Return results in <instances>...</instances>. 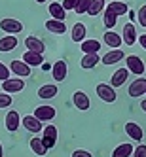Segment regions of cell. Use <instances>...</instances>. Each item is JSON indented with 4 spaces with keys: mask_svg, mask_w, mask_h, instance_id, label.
Returning <instances> with one entry per match:
<instances>
[{
    "mask_svg": "<svg viewBox=\"0 0 146 157\" xmlns=\"http://www.w3.org/2000/svg\"><path fill=\"white\" fill-rule=\"evenodd\" d=\"M0 29L8 34H19L21 30H23V23H21L19 19H12V17H6L0 21Z\"/></svg>",
    "mask_w": 146,
    "mask_h": 157,
    "instance_id": "1",
    "label": "cell"
},
{
    "mask_svg": "<svg viewBox=\"0 0 146 157\" xmlns=\"http://www.w3.org/2000/svg\"><path fill=\"white\" fill-rule=\"evenodd\" d=\"M97 95L105 102H114L116 100V87H112L110 83H99L97 85Z\"/></svg>",
    "mask_w": 146,
    "mask_h": 157,
    "instance_id": "2",
    "label": "cell"
},
{
    "mask_svg": "<svg viewBox=\"0 0 146 157\" xmlns=\"http://www.w3.org/2000/svg\"><path fill=\"white\" fill-rule=\"evenodd\" d=\"M125 64H127V70L137 74V76H142L144 74V63L140 57H137V55H129V57H125Z\"/></svg>",
    "mask_w": 146,
    "mask_h": 157,
    "instance_id": "3",
    "label": "cell"
},
{
    "mask_svg": "<svg viewBox=\"0 0 146 157\" xmlns=\"http://www.w3.org/2000/svg\"><path fill=\"white\" fill-rule=\"evenodd\" d=\"M10 70H12L15 76H19V78H27V76H30V66H29L23 59H15V61H12V63H10Z\"/></svg>",
    "mask_w": 146,
    "mask_h": 157,
    "instance_id": "4",
    "label": "cell"
},
{
    "mask_svg": "<svg viewBox=\"0 0 146 157\" xmlns=\"http://www.w3.org/2000/svg\"><path fill=\"white\" fill-rule=\"evenodd\" d=\"M23 89H25V82L21 80L19 76L15 80L8 78V80L2 82V91H6V93H19V91H23Z\"/></svg>",
    "mask_w": 146,
    "mask_h": 157,
    "instance_id": "5",
    "label": "cell"
},
{
    "mask_svg": "<svg viewBox=\"0 0 146 157\" xmlns=\"http://www.w3.org/2000/svg\"><path fill=\"white\" fill-rule=\"evenodd\" d=\"M66 74H69V66H66L65 61L53 63V66H51V76H53L55 82H65L66 80Z\"/></svg>",
    "mask_w": 146,
    "mask_h": 157,
    "instance_id": "6",
    "label": "cell"
},
{
    "mask_svg": "<svg viewBox=\"0 0 146 157\" xmlns=\"http://www.w3.org/2000/svg\"><path fill=\"white\" fill-rule=\"evenodd\" d=\"M21 125H23L29 132H40L44 127H42V121L36 117V116H25V117H21Z\"/></svg>",
    "mask_w": 146,
    "mask_h": 157,
    "instance_id": "7",
    "label": "cell"
},
{
    "mask_svg": "<svg viewBox=\"0 0 146 157\" xmlns=\"http://www.w3.org/2000/svg\"><path fill=\"white\" fill-rule=\"evenodd\" d=\"M42 131H44L42 140H44V144H46V148L48 150L53 148V146L57 144V127H55V125H46Z\"/></svg>",
    "mask_w": 146,
    "mask_h": 157,
    "instance_id": "8",
    "label": "cell"
},
{
    "mask_svg": "<svg viewBox=\"0 0 146 157\" xmlns=\"http://www.w3.org/2000/svg\"><path fill=\"white\" fill-rule=\"evenodd\" d=\"M125 134H127L131 140H135V142H140V140L144 138V131H142V127L137 125L135 121L125 123Z\"/></svg>",
    "mask_w": 146,
    "mask_h": 157,
    "instance_id": "9",
    "label": "cell"
},
{
    "mask_svg": "<svg viewBox=\"0 0 146 157\" xmlns=\"http://www.w3.org/2000/svg\"><path fill=\"white\" fill-rule=\"evenodd\" d=\"M121 38L125 42V46H133L135 42H137L139 34H137V27L133 23H125L123 25V32H121Z\"/></svg>",
    "mask_w": 146,
    "mask_h": 157,
    "instance_id": "10",
    "label": "cell"
},
{
    "mask_svg": "<svg viewBox=\"0 0 146 157\" xmlns=\"http://www.w3.org/2000/svg\"><path fill=\"white\" fill-rule=\"evenodd\" d=\"M72 102L80 112H85V110H89V106H91V100H89V97L84 91H76L72 95Z\"/></svg>",
    "mask_w": 146,
    "mask_h": 157,
    "instance_id": "11",
    "label": "cell"
},
{
    "mask_svg": "<svg viewBox=\"0 0 146 157\" xmlns=\"http://www.w3.org/2000/svg\"><path fill=\"white\" fill-rule=\"evenodd\" d=\"M55 108L53 106H49V104H44V106H38L36 110H34V116L44 123V121H51L53 117H55Z\"/></svg>",
    "mask_w": 146,
    "mask_h": 157,
    "instance_id": "12",
    "label": "cell"
},
{
    "mask_svg": "<svg viewBox=\"0 0 146 157\" xmlns=\"http://www.w3.org/2000/svg\"><path fill=\"white\" fill-rule=\"evenodd\" d=\"M123 57H125V53H123L121 49L112 48L106 55H103V57H101V63H103V64H116V63H120Z\"/></svg>",
    "mask_w": 146,
    "mask_h": 157,
    "instance_id": "13",
    "label": "cell"
},
{
    "mask_svg": "<svg viewBox=\"0 0 146 157\" xmlns=\"http://www.w3.org/2000/svg\"><path fill=\"white\" fill-rule=\"evenodd\" d=\"M129 80V70H127V66L125 68H118L114 74H112V78H110V85L112 87H120V85H123Z\"/></svg>",
    "mask_w": 146,
    "mask_h": 157,
    "instance_id": "14",
    "label": "cell"
},
{
    "mask_svg": "<svg viewBox=\"0 0 146 157\" xmlns=\"http://www.w3.org/2000/svg\"><path fill=\"white\" fill-rule=\"evenodd\" d=\"M146 93V80H142V78L139 76V80H135L131 85H129V97L133 98H139L140 95Z\"/></svg>",
    "mask_w": 146,
    "mask_h": 157,
    "instance_id": "15",
    "label": "cell"
},
{
    "mask_svg": "<svg viewBox=\"0 0 146 157\" xmlns=\"http://www.w3.org/2000/svg\"><path fill=\"white\" fill-rule=\"evenodd\" d=\"M19 123H21V117H19V112L15 110H10L6 114V129L10 132H15L19 129Z\"/></svg>",
    "mask_w": 146,
    "mask_h": 157,
    "instance_id": "16",
    "label": "cell"
},
{
    "mask_svg": "<svg viewBox=\"0 0 146 157\" xmlns=\"http://www.w3.org/2000/svg\"><path fill=\"white\" fill-rule=\"evenodd\" d=\"M46 29L49 30V32H53V34H65L66 32V23L65 21H61V19H48L46 21Z\"/></svg>",
    "mask_w": 146,
    "mask_h": 157,
    "instance_id": "17",
    "label": "cell"
},
{
    "mask_svg": "<svg viewBox=\"0 0 146 157\" xmlns=\"http://www.w3.org/2000/svg\"><path fill=\"white\" fill-rule=\"evenodd\" d=\"M103 40H105V44L108 48H120L121 44H123V38L118 34V32H114L112 29H108L106 32H105V36H103Z\"/></svg>",
    "mask_w": 146,
    "mask_h": 157,
    "instance_id": "18",
    "label": "cell"
},
{
    "mask_svg": "<svg viewBox=\"0 0 146 157\" xmlns=\"http://www.w3.org/2000/svg\"><path fill=\"white\" fill-rule=\"evenodd\" d=\"M57 93H59V89H57V85H55V83H46V85H42L38 89V97L44 98V100L55 98V97H57Z\"/></svg>",
    "mask_w": 146,
    "mask_h": 157,
    "instance_id": "19",
    "label": "cell"
},
{
    "mask_svg": "<svg viewBox=\"0 0 146 157\" xmlns=\"http://www.w3.org/2000/svg\"><path fill=\"white\" fill-rule=\"evenodd\" d=\"M99 63H101L99 53H84V59L80 61V66L85 68V70H89V68H95Z\"/></svg>",
    "mask_w": 146,
    "mask_h": 157,
    "instance_id": "20",
    "label": "cell"
},
{
    "mask_svg": "<svg viewBox=\"0 0 146 157\" xmlns=\"http://www.w3.org/2000/svg\"><path fill=\"white\" fill-rule=\"evenodd\" d=\"M25 48L30 49V51H36V53H44L46 51V46H44V42L36 36H29L25 38Z\"/></svg>",
    "mask_w": 146,
    "mask_h": 157,
    "instance_id": "21",
    "label": "cell"
},
{
    "mask_svg": "<svg viewBox=\"0 0 146 157\" xmlns=\"http://www.w3.org/2000/svg\"><path fill=\"white\" fill-rule=\"evenodd\" d=\"M23 61H25L29 66H42L44 57H42V53H36V51L27 49V51H25V55H23Z\"/></svg>",
    "mask_w": 146,
    "mask_h": 157,
    "instance_id": "22",
    "label": "cell"
},
{
    "mask_svg": "<svg viewBox=\"0 0 146 157\" xmlns=\"http://www.w3.org/2000/svg\"><path fill=\"white\" fill-rule=\"evenodd\" d=\"M105 10H108L110 13H114V15H118V17H120V15H125L129 8H127V4H125V2H120V0H116V2L106 4V6H105Z\"/></svg>",
    "mask_w": 146,
    "mask_h": 157,
    "instance_id": "23",
    "label": "cell"
},
{
    "mask_svg": "<svg viewBox=\"0 0 146 157\" xmlns=\"http://www.w3.org/2000/svg\"><path fill=\"white\" fill-rule=\"evenodd\" d=\"M48 10H49V15H51L53 19H61V21L66 19V10L63 8L61 2H51V4L48 6Z\"/></svg>",
    "mask_w": 146,
    "mask_h": 157,
    "instance_id": "24",
    "label": "cell"
},
{
    "mask_svg": "<svg viewBox=\"0 0 146 157\" xmlns=\"http://www.w3.org/2000/svg\"><path fill=\"white\" fill-rule=\"evenodd\" d=\"M17 48V38L14 34H8L4 38H0V51H14Z\"/></svg>",
    "mask_w": 146,
    "mask_h": 157,
    "instance_id": "25",
    "label": "cell"
},
{
    "mask_svg": "<svg viewBox=\"0 0 146 157\" xmlns=\"http://www.w3.org/2000/svg\"><path fill=\"white\" fill-rule=\"evenodd\" d=\"M133 144L131 142H125V144H120L114 148V151H112V157H129L133 155Z\"/></svg>",
    "mask_w": 146,
    "mask_h": 157,
    "instance_id": "26",
    "label": "cell"
},
{
    "mask_svg": "<svg viewBox=\"0 0 146 157\" xmlns=\"http://www.w3.org/2000/svg\"><path fill=\"white\" fill-rule=\"evenodd\" d=\"M80 49L84 51V53H99V49H101V42L99 40H82L80 42Z\"/></svg>",
    "mask_w": 146,
    "mask_h": 157,
    "instance_id": "27",
    "label": "cell"
},
{
    "mask_svg": "<svg viewBox=\"0 0 146 157\" xmlns=\"http://www.w3.org/2000/svg\"><path fill=\"white\" fill-rule=\"evenodd\" d=\"M85 34H87V29H85L84 23H76L72 27V42L80 44L82 40H85Z\"/></svg>",
    "mask_w": 146,
    "mask_h": 157,
    "instance_id": "28",
    "label": "cell"
},
{
    "mask_svg": "<svg viewBox=\"0 0 146 157\" xmlns=\"http://www.w3.org/2000/svg\"><path fill=\"white\" fill-rule=\"evenodd\" d=\"M30 150L34 151V155H46L48 153V148H46V144H44V140L42 138H38V136H34L30 140Z\"/></svg>",
    "mask_w": 146,
    "mask_h": 157,
    "instance_id": "29",
    "label": "cell"
},
{
    "mask_svg": "<svg viewBox=\"0 0 146 157\" xmlns=\"http://www.w3.org/2000/svg\"><path fill=\"white\" fill-rule=\"evenodd\" d=\"M105 6H106L105 0H91V4H89L87 13H89V15H99V13L105 10Z\"/></svg>",
    "mask_w": 146,
    "mask_h": 157,
    "instance_id": "30",
    "label": "cell"
},
{
    "mask_svg": "<svg viewBox=\"0 0 146 157\" xmlns=\"http://www.w3.org/2000/svg\"><path fill=\"white\" fill-rule=\"evenodd\" d=\"M103 23H105L106 29H114L116 23H118V15H114V13H110L108 10H105V19H103Z\"/></svg>",
    "mask_w": 146,
    "mask_h": 157,
    "instance_id": "31",
    "label": "cell"
},
{
    "mask_svg": "<svg viewBox=\"0 0 146 157\" xmlns=\"http://www.w3.org/2000/svg\"><path fill=\"white\" fill-rule=\"evenodd\" d=\"M89 4H91V0H78V4L74 8V12L78 15H82V13H87V10H89Z\"/></svg>",
    "mask_w": 146,
    "mask_h": 157,
    "instance_id": "32",
    "label": "cell"
},
{
    "mask_svg": "<svg viewBox=\"0 0 146 157\" xmlns=\"http://www.w3.org/2000/svg\"><path fill=\"white\" fill-rule=\"evenodd\" d=\"M12 102H14V100H12V95H10V93H6V91L0 93V108H10Z\"/></svg>",
    "mask_w": 146,
    "mask_h": 157,
    "instance_id": "33",
    "label": "cell"
},
{
    "mask_svg": "<svg viewBox=\"0 0 146 157\" xmlns=\"http://www.w3.org/2000/svg\"><path fill=\"white\" fill-rule=\"evenodd\" d=\"M137 17H139L140 27H146V4H144V6H140V10L137 12Z\"/></svg>",
    "mask_w": 146,
    "mask_h": 157,
    "instance_id": "34",
    "label": "cell"
},
{
    "mask_svg": "<svg viewBox=\"0 0 146 157\" xmlns=\"http://www.w3.org/2000/svg\"><path fill=\"white\" fill-rule=\"evenodd\" d=\"M133 157H146V144H139L133 150Z\"/></svg>",
    "mask_w": 146,
    "mask_h": 157,
    "instance_id": "35",
    "label": "cell"
},
{
    "mask_svg": "<svg viewBox=\"0 0 146 157\" xmlns=\"http://www.w3.org/2000/svg\"><path fill=\"white\" fill-rule=\"evenodd\" d=\"M10 74H12V70H10L4 63H0V80H2V82H4V80H8Z\"/></svg>",
    "mask_w": 146,
    "mask_h": 157,
    "instance_id": "36",
    "label": "cell"
},
{
    "mask_svg": "<svg viewBox=\"0 0 146 157\" xmlns=\"http://www.w3.org/2000/svg\"><path fill=\"white\" fill-rule=\"evenodd\" d=\"M63 8L66 10V12H69V10H74L76 8V4H78V0H63Z\"/></svg>",
    "mask_w": 146,
    "mask_h": 157,
    "instance_id": "37",
    "label": "cell"
},
{
    "mask_svg": "<svg viewBox=\"0 0 146 157\" xmlns=\"http://www.w3.org/2000/svg\"><path fill=\"white\" fill-rule=\"evenodd\" d=\"M72 157H93L87 150H74L72 151Z\"/></svg>",
    "mask_w": 146,
    "mask_h": 157,
    "instance_id": "38",
    "label": "cell"
},
{
    "mask_svg": "<svg viewBox=\"0 0 146 157\" xmlns=\"http://www.w3.org/2000/svg\"><path fill=\"white\" fill-rule=\"evenodd\" d=\"M137 40H139V42H140V46H142V48H144V49H146V34H140V36H139V38H137Z\"/></svg>",
    "mask_w": 146,
    "mask_h": 157,
    "instance_id": "39",
    "label": "cell"
},
{
    "mask_svg": "<svg viewBox=\"0 0 146 157\" xmlns=\"http://www.w3.org/2000/svg\"><path fill=\"white\" fill-rule=\"evenodd\" d=\"M42 68L44 70H49V63H42Z\"/></svg>",
    "mask_w": 146,
    "mask_h": 157,
    "instance_id": "40",
    "label": "cell"
},
{
    "mask_svg": "<svg viewBox=\"0 0 146 157\" xmlns=\"http://www.w3.org/2000/svg\"><path fill=\"white\" fill-rule=\"evenodd\" d=\"M140 108H142V110L146 112V98H144V100H142V102H140Z\"/></svg>",
    "mask_w": 146,
    "mask_h": 157,
    "instance_id": "41",
    "label": "cell"
},
{
    "mask_svg": "<svg viewBox=\"0 0 146 157\" xmlns=\"http://www.w3.org/2000/svg\"><path fill=\"white\" fill-rule=\"evenodd\" d=\"M0 157H4V148H2V144H0Z\"/></svg>",
    "mask_w": 146,
    "mask_h": 157,
    "instance_id": "42",
    "label": "cell"
},
{
    "mask_svg": "<svg viewBox=\"0 0 146 157\" xmlns=\"http://www.w3.org/2000/svg\"><path fill=\"white\" fill-rule=\"evenodd\" d=\"M36 2H38V4H44V2H48V0H36Z\"/></svg>",
    "mask_w": 146,
    "mask_h": 157,
    "instance_id": "43",
    "label": "cell"
},
{
    "mask_svg": "<svg viewBox=\"0 0 146 157\" xmlns=\"http://www.w3.org/2000/svg\"><path fill=\"white\" fill-rule=\"evenodd\" d=\"M144 95H146V93H144Z\"/></svg>",
    "mask_w": 146,
    "mask_h": 157,
    "instance_id": "44",
    "label": "cell"
}]
</instances>
